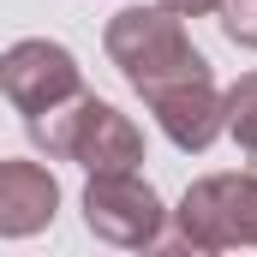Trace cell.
Listing matches in <instances>:
<instances>
[{"instance_id": "6da1fadb", "label": "cell", "mask_w": 257, "mask_h": 257, "mask_svg": "<svg viewBox=\"0 0 257 257\" xmlns=\"http://www.w3.org/2000/svg\"><path fill=\"white\" fill-rule=\"evenodd\" d=\"M102 48H108V60L120 66V78L144 102L162 96V90H174V84H186V78H209V60L197 54L192 36H186V18L168 12L162 0L114 12L108 30H102Z\"/></svg>"}, {"instance_id": "7a4b0ae2", "label": "cell", "mask_w": 257, "mask_h": 257, "mask_svg": "<svg viewBox=\"0 0 257 257\" xmlns=\"http://www.w3.org/2000/svg\"><path fill=\"white\" fill-rule=\"evenodd\" d=\"M24 126H30V144L48 162H78L84 174H120V168L144 162V132L132 126L114 102H102L90 90H78L72 102L24 120Z\"/></svg>"}, {"instance_id": "3957f363", "label": "cell", "mask_w": 257, "mask_h": 257, "mask_svg": "<svg viewBox=\"0 0 257 257\" xmlns=\"http://www.w3.org/2000/svg\"><path fill=\"white\" fill-rule=\"evenodd\" d=\"M162 221H168V209H162L156 186L138 168L90 174V186H84V227L96 239H108L120 251H144V245L162 239Z\"/></svg>"}, {"instance_id": "277c9868", "label": "cell", "mask_w": 257, "mask_h": 257, "mask_svg": "<svg viewBox=\"0 0 257 257\" xmlns=\"http://www.w3.org/2000/svg\"><path fill=\"white\" fill-rule=\"evenodd\" d=\"M78 90H84L78 54L60 48V42H48V36H24V42H12V48L0 54V96H6L24 120H36V114L72 102Z\"/></svg>"}, {"instance_id": "5b68a950", "label": "cell", "mask_w": 257, "mask_h": 257, "mask_svg": "<svg viewBox=\"0 0 257 257\" xmlns=\"http://www.w3.org/2000/svg\"><path fill=\"white\" fill-rule=\"evenodd\" d=\"M239 174H203L174 209V239L186 251H233L239 245Z\"/></svg>"}, {"instance_id": "8992f818", "label": "cell", "mask_w": 257, "mask_h": 257, "mask_svg": "<svg viewBox=\"0 0 257 257\" xmlns=\"http://www.w3.org/2000/svg\"><path fill=\"white\" fill-rule=\"evenodd\" d=\"M150 114H156V126L168 132V144H174V150H186V156H203V150L227 132L215 72H209V78H186V84H174V90L150 96Z\"/></svg>"}, {"instance_id": "52a82bcc", "label": "cell", "mask_w": 257, "mask_h": 257, "mask_svg": "<svg viewBox=\"0 0 257 257\" xmlns=\"http://www.w3.org/2000/svg\"><path fill=\"white\" fill-rule=\"evenodd\" d=\"M60 186L42 162H0V239H30L54 221Z\"/></svg>"}, {"instance_id": "ba28073f", "label": "cell", "mask_w": 257, "mask_h": 257, "mask_svg": "<svg viewBox=\"0 0 257 257\" xmlns=\"http://www.w3.org/2000/svg\"><path fill=\"white\" fill-rule=\"evenodd\" d=\"M221 114H227V132H233V144L257 156V72H245V78H239V84L221 96Z\"/></svg>"}, {"instance_id": "9c48e42d", "label": "cell", "mask_w": 257, "mask_h": 257, "mask_svg": "<svg viewBox=\"0 0 257 257\" xmlns=\"http://www.w3.org/2000/svg\"><path fill=\"white\" fill-rule=\"evenodd\" d=\"M215 18H221L227 42H239V48H251V54H257V0H221Z\"/></svg>"}, {"instance_id": "30bf717a", "label": "cell", "mask_w": 257, "mask_h": 257, "mask_svg": "<svg viewBox=\"0 0 257 257\" xmlns=\"http://www.w3.org/2000/svg\"><path fill=\"white\" fill-rule=\"evenodd\" d=\"M233 221H239V245H257V174H239V209H233Z\"/></svg>"}, {"instance_id": "8fae6325", "label": "cell", "mask_w": 257, "mask_h": 257, "mask_svg": "<svg viewBox=\"0 0 257 257\" xmlns=\"http://www.w3.org/2000/svg\"><path fill=\"white\" fill-rule=\"evenodd\" d=\"M162 6H168V12H180V18H209L221 0H162Z\"/></svg>"}]
</instances>
